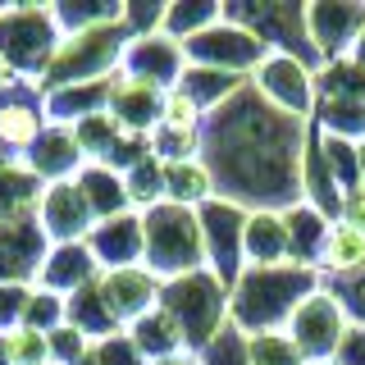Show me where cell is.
I'll list each match as a JSON object with an SVG mask.
<instances>
[{
	"label": "cell",
	"instance_id": "1",
	"mask_svg": "<svg viewBox=\"0 0 365 365\" xmlns=\"http://www.w3.org/2000/svg\"><path fill=\"white\" fill-rule=\"evenodd\" d=\"M311 123L279 114L251 83L205 119L201 160L210 165L224 201L242 210H288L302 201V155Z\"/></svg>",
	"mask_w": 365,
	"mask_h": 365
},
{
	"label": "cell",
	"instance_id": "2",
	"mask_svg": "<svg viewBox=\"0 0 365 365\" xmlns=\"http://www.w3.org/2000/svg\"><path fill=\"white\" fill-rule=\"evenodd\" d=\"M324 288L319 269L306 265H265V269H247L228 292V319L242 329L247 338L256 334H279L292 324V315L302 311V302L311 292Z\"/></svg>",
	"mask_w": 365,
	"mask_h": 365
},
{
	"label": "cell",
	"instance_id": "3",
	"mask_svg": "<svg viewBox=\"0 0 365 365\" xmlns=\"http://www.w3.org/2000/svg\"><path fill=\"white\" fill-rule=\"evenodd\" d=\"M142 228H146L142 265L151 269L160 283L205 269V242H201L197 210L174 205V201H160V205H151V210H142Z\"/></svg>",
	"mask_w": 365,
	"mask_h": 365
},
{
	"label": "cell",
	"instance_id": "4",
	"mask_svg": "<svg viewBox=\"0 0 365 365\" xmlns=\"http://www.w3.org/2000/svg\"><path fill=\"white\" fill-rule=\"evenodd\" d=\"M60 41L64 37L55 28L51 5H37V0H5L0 5V60L14 68V78L41 87Z\"/></svg>",
	"mask_w": 365,
	"mask_h": 365
},
{
	"label": "cell",
	"instance_id": "5",
	"mask_svg": "<svg viewBox=\"0 0 365 365\" xmlns=\"http://www.w3.org/2000/svg\"><path fill=\"white\" fill-rule=\"evenodd\" d=\"M123 51H128V28H123V23L73 32V37L60 41V51H55V60H51V68H46V78H41V91L114 78L123 68Z\"/></svg>",
	"mask_w": 365,
	"mask_h": 365
},
{
	"label": "cell",
	"instance_id": "6",
	"mask_svg": "<svg viewBox=\"0 0 365 365\" xmlns=\"http://www.w3.org/2000/svg\"><path fill=\"white\" fill-rule=\"evenodd\" d=\"M160 306L178 319V329H182V338H187L192 351H201L205 342L228 324V288L210 269L169 279L165 292H160Z\"/></svg>",
	"mask_w": 365,
	"mask_h": 365
},
{
	"label": "cell",
	"instance_id": "7",
	"mask_svg": "<svg viewBox=\"0 0 365 365\" xmlns=\"http://www.w3.org/2000/svg\"><path fill=\"white\" fill-rule=\"evenodd\" d=\"M311 123L319 133L365 142V68H356L351 60L315 68V119Z\"/></svg>",
	"mask_w": 365,
	"mask_h": 365
},
{
	"label": "cell",
	"instance_id": "8",
	"mask_svg": "<svg viewBox=\"0 0 365 365\" xmlns=\"http://www.w3.org/2000/svg\"><path fill=\"white\" fill-rule=\"evenodd\" d=\"M247 215L237 201H205L197 210L201 220V242H205V269L233 292V283L247 274Z\"/></svg>",
	"mask_w": 365,
	"mask_h": 365
},
{
	"label": "cell",
	"instance_id": "9",
	"mask_svg": "<svg viewBox=\"0 0 365 365\" xmlns=\"http://www.w3.org/2000/svg\"><path fill=\"white\" fill-rule=\"evenodd\" d=\"M224 14L233 23L251 28L269 51L279 55H297V60L315 64V51H311V37H306V5H288V0H251V5H224Z\"/></svg>",
	"mask_w": 365,
	"mask_h": 365
},
{
	"label": "cell",
	"instance_id": "10",
	"mask_svg": "<svg viewBox=\"0 0 365 365\" xmlns=\"http://www.w3.org/2000/svg\"><path fill=\"white\" fill-rule=\"evenodd\" d=\"M187 64H201V68H220V73H233V78H251L260 64H265L269 46L256 37L251 28H242V23L233 19H220L210 32H201V37H192L187 46Z\"/></svg>",
	"mask_w": 365,
	"mask_h": 365
},
{
	"label": "cell",
	"instance_id": "11",
	"mask_svg": "<svg viewBox=\"0 0 365 365\" xmlns=\"http://www.w3.org/2000/svg\"><path fill=\"white\" fill-rule=\"evenodd\" d=\"M251 91L260 101H269L279 114H292V119H315V64L297 60V55H279L269 51L265 64L247 78Z\"/></svg>",
	"mask_w": 365,
	"mask_h": 365
},
{
	"label": "cell",
	"instance_id": "12",
	"mask_svg": "<svg viewBox=\"0 0 365 365\" xmlns=\"http://www.w3.org/2000/svg\"><path fill=\"white\" fill-rule=\"evenodd\" d=\"M351 334V319L347 311H342V302L329 288H319L311 292L302 302V311L292 315V324H288V338L297 342V351H302V361L306 365H319V361H334L338 356V347L347 342Z\"/></svg>",
	"mask_w": 365,
	"mask_h": 365
},
{
	"label": "cell",
	"instance_id": "13",
	"mask_svg": "<svg viewBox=\"0 0 365 365\" xmlns=\"http://www.w3.org/2000/svg\"><path fill=\"white\" fill-rule=\"evenodd\" d=\"M365 28V0H311L306 5V37L319 64H338L351 55Z\"/></svg>",
	"mask_w": 365,
	"mask_h": 365
},
{
	"label": "cell",
	"instance_id": "14",
	"mask_svg": "<svg viewBox=\"0 0 365 365\" xmlns=\"http://www.w3.org/2000/svg\"><path fill=\"white\" fill-rule=\"evenodd\" d=\"M46 128H51V114H46V91L37 83H23V78H14V83L0 91V151H9L14 160H23Z\"/></svg>",
	"mask_w": 365,
	"mask_h": 365
},
{
	"label": "cell",
	"instance_id": "15",
	"mask_svg": "<svg viewBox=\"0 0 365 365\" xmlns=\"http://www.w3.org/2000/svg\"><path fill=\"white\" fill-rule=\"evenodd\" d=\"M46 256H51V237L41 233L37 210L14 220V224H0V288H5V283L32 288V283L41 279Z\"/></svg>",
	"mask_w": 365,
	"mask_h": 365
},
{
	"label": "cell",
	"instance_id": "16",
	"mask_svg": "<svg viewBox=\"0 0 365 365\" xmlns=\"http://www.w3.org/2000/svg\"><path fill=\"white\" fill-rule=\"evenodd\" d=\"M37 224L41 233L51 237V247H64V242H87V233L96 228V215L78 187V178L68 182H51L37 201Z\"/></svg>",
	"mask_w": 365,
	"mask_h": 365
},
{
	"label": "cell",
	"instance_id": "17",
	"mask_svg": "<svg viewBox=\"0 0 365 365\" xmlns=\"http://www.w3.org/2000/svg\"><path fill=\"white\" fill-rule=\"evenodd\" d=\"M123 73L137 78V83H151L160 91H174L187 73V51L182 41L165 37V32H151V37H128V51H123Z\"/></svg>",
	"mask_w": 365,
	"mask_h": 365
},
{
	"label": "cell",
	"instance_id": "18",
	"mask_svg": "<svg viewBox=\"0 0 365 365\" xmlns=\"http://www.w3.org/2000/svg\"><path fill=\"white\" fill-rule=\"evenodd\" d=\"M101 297H106L110 315L119 329H133L142 315H151L160 306V292H165V283L155 279L146 265H133V269H106L96 279Z\"/></svg>",
	"mask_w": 365,
	"mask_h": 365
},
{
	"label": "cell",
	"instance_id": "19",
	"mask_svg": "<svg viewBox=\"0 0 365 365\" xmlns=\"http://www.w3.org/2000/svg\"><path fill=\"white\" fill-rule=\"evenodd\" d=\"M87 247H91V256H96L101 274L142 265V256H146L142 210H123V215H110V220H96V228L87 233Z\"/></svg>",
	"mask_w": 365,
	"mask_h": 365
},
{
	"label": "cell",
	"instance_id": "20",
	"mask_svg": "<svg viewBox=\"0 0 365 365\" xmlns=\"http://www.w3.org/2000/svg\"><path fill=\"white\" fill-rule=\"evenodd\" d=\"M23 169L51 187V182H68V178L83 174V169H87V155H83V146H78L73 128L51 123V128H46L37 142H32V151L23 155Z\"/></svg>",
	"mask_w": 365,
	"mask_h": 365
},
{
	"label": "cell",
	"instance_id": "21",
	"mask_svg": "<svg viewBox=\"0 0 365 365\" xmlns=\"http://www.w3.org/2000/svg\"><path fill=\"white\" fill-rule=\"evenodd\" d=\"M160 110H165V91L151 87V83H137L119 68V78H114V96H110V114L119 119L123 133L133 137H151L155 123H160Z\"/></svg>",
	"mask_w": 365,
	"mask_h": 365
},
{
	"label": "cell",
	"instance_id": "22",
	"mask_svg": "<svg viewBox=\"0 0 365 365\" xmlns=\"http://www.w3.org/2000/svg\"><path fill=\"white\" fill-rule=\"evenodd\" d=\"M96 279H101V265H96V256H91V247L87 242H64V247H51V256H46V265H41L37 288L60 292V297H73V292L91 288Z\"/></svg>",
	"mask_w": 365,
	"mask_h": 365
},
{
	"label": "cell",
	"instance_id": "23",
	"mask_svg": "<svg viewBox=\"0 0 365 365\" xmlns=\"http://www.w3.org/2000/svg\"><path fill=\"white\" fill-rule=\"evenodd\" d=\"M119 78V73H114ZM114 78H96V83H73V87H51L46 91V114L51 123H73L91 119V114H106L110 110V96H114Z\"/></svg>",
	"mask_w": 365,
	"mask_h": 365
},
{
	"label": "cell",
	"instance_id": "24",
	"mask_svg": "<svg viewBox=\"0 0 365 365\" xmlns=\"http://www.w3.org/2000/svg\"><path fill=\"white\" fill-rule=\"evenodd\" d=\"M265 265H292L283 210H251L247 215V269H265Z\"/></svg>",
	"mask_w": 365,
	"mask_h": 365
},
{
	"label": "cell",
	"instance_id": "25",
	"mask_svg": "<svg viewBox=\"0 0 365 365\" xmlns=\"http://www.w3.org/2000/svg\"><path fill=\"white\" fill-rule=\"evenodd\" d=\"M302 201L315 205L324 220L338 224V215H342V187L334 182V174H329V165H324L315 123H311V142H306V155H302Z\"/></svg>",
	"mask_w": 365,
	"mask_h": 365
},
{
	"label": "cell",
	"instance_id": "26",
	"mask_svg": "<svg viewBox=\"0 0 365 365\" xmlns=\"http://www.w3.org/2000/svg\"><path fill=\"white\" fill-rule=\"evenodd\" d=\"M283 224H288V256H292V265L315 269V265H319V251H324V237H329V228H334V220H324L315 205L297 201V205H288V210H283Z\"/></svg>",
	"mask_w": 365,
	"mask_h": 365
},
{
	"label": "cell",
	"instance_id": "27",
	"mask_svg": "<svg viewBox=\"0 0 365 365\" xmlns=\"http://www.w3.org/2000/svg\"><path fill=\"white\" fill-rule=\"evenodd\" d=\"M319 279L324 283H342L365 274V233L351 224H334L324 237V251H319Z\"/></svg>",
	"mask_w": 365,
	"mask_h": 365
},
{
	"label": "cell",
	"instance_id": "28",
	"mask_svg": "<svg viewBox=\"0 0 365 365\" xmlns=\"http://www.w3.org/2000/svg\"><path fill=\"white\" fill-rule=\"evenodd\" d=\"M128 338L137 342V351H142L146 361H169V356H178V351H192L187 347V338H182V329H178V319L165 311V306H155L151 315H142L137 324L128 329Z\"/></svg>",
	"mask_w": 365,
	"mask_h": 365
},
{
	"label": "cell",
	"instance_id": "29",
	"mask_svg": "<svg viewBox=\"0 0 365 365\" xmlns=\"http://www.w3.org/2000/svg\"><path fill=\"white\" fill-rule=\"evenodd\" d=\"M220 197L215 187V174L205 160H182V165H165V201L187 205V210H201L205 201Z\"/></svg>",
	"mask_w": 365,
	"mask_h": 365
},
{
	"label": "cell",
	"instance_id": "30",
	"mask_svg": "<svg viewBox=\"0 0 365 365\" xmlns=\"http://www.w3.org/2000/svg\"><path fill=\"white\" fill-rule=\"evenodd\" d=\"M78 187H83V197H87V205H91L96 220H110V215L133 210L128 182H123V174L110 169V165H87L83 174H78Z\"/></svg>",
	"mask_w": 365,
	"mask_h": 365
},
{
	"label": "cell",
	"instance_id": "31",
	"mask_svg": "<svg viewBox=\"0 0 365 365\" xmlns=\"http://www.w3.org/2000/svg\"><path fill=\"white\" fill-rule=\"evenodd\" d=\"M46 182L32 178L28 169H23V160H9L5 169H0V224H14L23 220V215L37 210Z\"/></svg>",
	"mask_w": 365,
	"mask_h": 365
},
{
	"label": "cell",
	"instance_id": "32",
	"mask_svg": "<svg viewBox=\"0 0 365 365\" xmlns=\"http://www.w3.org/2000/svg\"><path fill=\"white\" fill-rule=\"evenodd\" d=\"M242 87H247V78L220 73V68H201V64H187V73H182V83H178V91H187V96L205 110V119H210L220 106H228Z\"/></svg>",
	"mask_w": 365,
	"mask_h": 365
},
{
	"label": "cell",
	"instance_id": "33",
	"mask_svg": "<svg viewBox=\"0 0 365 365\" xmlns=\"http://www.w3.org/2000/svg\"><path fill=\"white\" fill-rule=\"evenodd\" d=\"M51 14L60 37H73V32H87V28L123 23V0H55Z\"/></svg>",
	"mask_w": 365,
	"mask_h": 365
},
{
	"label": "cell",
	"instance_id": "34",
	"mask_svg": "<svg viewBox=\"0 0 365 365\" xmlns=\"http://www.w3.org/2000/svg\"><path fill=\"white\" fill-rule=\"evenodd\" d=\"M220 19H224V0H169V9H165V28H160V32L187 46L192 37L210 32Z\"/></svg>",
	"mask_w": 365,
	"mask_h": 365
},
{
	"label": "cell",
	"instance_id": "35",
	"mask_svg": "<svg viewBox=\"0 0 365 365\" xmlns=\"http://www.w3.org/2000/svg\"><path fill=\"white\" fill-rule=\"evenodd\" d=\"M68 324H73L83 338H91V342H101L110 334H123V329L114 324V315H110V306H106V297H101L96 283L68 297Z\"/></svg>",
	"mask_w": 365,
	"mask_h": 365
},
{
	"label": "cell",
	"instance_id": "36",
	"mask_svg": "<svg viewBox=\"0 0 365 365\" xmlns=\"http://www.w3.org/2000/svg\"><path fill=\"white\" fill-rule=\"evenodd\" d=\"M73 137H78V146H83L87 165H106L110 151L123 142V128H119V119L106 110V114H91V119L73 123Z\"/></svg>",
	"mask_w": 365,
	"mask_h": 365
},
{
	"label": "cell",
	"instance_id": "37",
	"mask_svg": "<svg viewBox=\"0 0 365 365\" xmlns=\"http://www.w3.org/2000/svg\"><path fill=\"white\" fill-rule=\"evenodd\" d=\"M319 151H324V165H329V174H334V182L342 187V197H347L351 187H361V146L356 142L334 137V133H319Z\"/></svg>",
	"mask_w": 365,
	"mask_h": 365
},
{
	"label": "cell",
	"instance_id": "38",
	"mask_svg": "<svg viewBox=\"0 0 365 365\" xmlns=\"http://www.w3.org/2000/svg\"><path fill=\"white\" fill-rule=\"evenodd\" d=\"M123 182H128L133 210H151V205L165 201V165H160L155 155H146L142 165H133L128 174H123Z\"/></svg>",
	"mask_w": 365,
	"mask_h": 365
},
{
	"label": "cell",
	"instance_id": "39",
	"mask_svg": "<svg viewBox=\"0 0 365 365\" xmlns=\"http://www.w3.org/2000/svg\"><path fill=\"white\" fill-rule=\"evenodd\" d=\"M23 324L37 329V334H55V329H64V324H68V297L46 292V288H37V283H32V302H28Z\"/></svg>",
	"mask_w": 365,
	"mask_h": 365
},
{
	"label": "cell",
	"instance_id": "40",
	"mask_svg": "<svg viewBox=\"0 0 365 365\" xmlns=\"http://www.w3.org/2000/svg\"><path fill=\"white\" fill-rule=\"evenodd\" d=\"M201 365H251V351H247V334L228 319V324L215 334L210 342L201 347Z\"/></svg>",
	"mask_w": 365,
	"mask_h": 365
},
{
	"label": "cell",
	"instance_id": "41",
	"mask_svg": "<svg viewBox=\"0 0 365 365\" xmlns=\"http://www.w3.org/2000/svg\"><path fill=\"white\" fill-rule=\"evenodd\" d=\"M247 351H251V365H306L302 351H297V342L288 338V329L247 338Z\"/></svg>",
	"mask_w": 365,
	"mask_h": 365
},
{
	"label": "cell",
	"instance_id": "42",
	"mask_svg": "<svg viewBox=\"0 0 365 365\" xmlns=\"http://www.w3.org/2000/svg\"><path fill=\"white\" fill-rule=\"evenodd\" d=\"M160 123L165 128H178V133H205V110L187 91H165V110H160Z\"/></svg>",
	"mask_w": 365,
	"mask_h": 365
},
{
	"label": "cell",
	"instance_id": "43",
	"mask_svg": "<svg viewBox=\"0 0 365 365\" xmlns=\"http://www.w3.org/2000/svg\"><path fill=\"white\" fill-rule=\"evenodd\" d=\"M5 351L14 365H41L51 361V342H46V334H37V329H14V334H5Z\"/></svg>",
	"mask_w": 365,
	"mask_h": 365
},
{
	"label": "cell",
	"instance_id": "44",
	"mask_svg": "<svg viewBox=\"0 0 365 365\" xmlns=\"http://www.w3.org/2000/svg\"><path fill=\"white\" fill-rule=\"evenodd\" d=\"M165 9L160 0H123V28L128 37H151V32L165 28Z\"/></svg>",
	"mask_w": 365,
	"mask_h": 365
},
{
	"label": "cell",
	"instance_id": "45",
	"mask_svg": "<svg viewBox=\"0 0 365 365\" xmlns=\"http://www.w3.org/2000/svg\"><path fill=\"white\" fill-rule=\"evenodd\" d=\"M91 361H96V365H151L142 351H137V342L128 338V329H123V334L101 338V342H91Z\"/></svg>",
	"mask_w": 365,
	"mask_h": 365
},
{
	"label": "cell",
	"instance_id": "46",
	"mask_svg": "<svg viewBox=\"0 0 365 365\" xmlns=\"http://www.w3.org/2000/svg\"><path fill=\"white\" fill-rule=\"evenodd\" d=\"M46 342H51V361H55V365H78L83 356H91V338H83L73 324L46 334Z\"/></svg>",
	"mask_w": 365,
	"mask_h": 365
},
{
	"label": "cell",
	"instance_id": "47",
	"mask_svg": "<svg viewBox=\"0 0 365 365\" xmlns=\"http://www.w3.org/2000/svg\"><path fill=\"white\" fill-rule=\"evenodd\" d=\"M28 302H32V288H23V283H5V288H0V334L23 329Z\"/></svg>",
	"mask_w": 365,
	"mask_h": 365
},
{
	"label": "cell",
	"instance_id": "48",
	"mask_svg": "<svg viewBox=\"0 0 365 365\" xmlns=\"http://www.w3.org/2000/svg\"><path fill=\"white\" fill-rule=\"evenodd\" d=\"M324 288L342 302L351 329H365V274H356V279H342V283H324Z\"/></svg>",
	"mask_w": 365,
	"mask_h": 365
},
{
	"label": "cell",
	"instance_id": "49",
	"mask_svg": "<svg viewBox=\"0 0 365 365\" xmlns=\"http://www.w3.org/2000/svg\"><path fill=\"white\" fill-rule=\"evenodd\" d=\"M338 224H351V228H361V233H365V182H361V187H351L347 197H342Z\"/></svg>",
	"mask_w": 365,
	"mask_h": 365
},
{
	"label": "cell",
	"instance_id": "50",
	"mask_svg": "<svg viewBox=\"0 0 365 365\" xmlns=\"http://www.w3.org/2000/svg\"><path fill=\"white\" fill-rule=\"evenodd\" d=\"M334 361H338V365H365V329H351Z\"/></svg>",
	"mask_w": 365,
	"mask_h": 365
},
{
	"label": "cell",
	"instance_id": "51",
	"mask_svg": "<svg viewBox=\"0 0 365 365\" xmlns=\"http://www.w3.org/2000/svg\"><path fill=\"white\" fill-rule=\"evenodd\" d=\"M155 365H201V351H178L169 361H155Z\"/></svg>",
	"mask_w": 365,
	"mask_h": 365
},
{
	"label": "cell",
	"instance_id": "52",
	"mask_svg": "<svg viewBox=\"0 0 365 365\" xmlns=\"http://www.w3.org/2000/svg\"><path fill=\"white\" fill-rule=\"evenodd\" d=\"M356 68H365V28H361V37H356V46H351V55H347Z\"/></svg>",
	"mask_w": 365,
	"mask_h": 365
},
{
	"label": "cell",
	"instance_id": "53",
	"mask_svg": "<svg viewBox=\"0 0 365 365\" xmlns=\"http://www.w3.org/2000/svg\"><path fill=\"white\" fill-rule=\"evenodd\" d=\"M9 83H14V68H9V64H5V60H0V91H5V87H9Z\"/></svg>",
	"mask_w": 365,
	"mask_h": 365
},
{
	"label": "cell",
	"instance_id": "54",
	"mask_svg": "<svg viewBox=\"0 0 365 365\" xmlns=\"http://www.w3.org/2000/svg\"><path fill=\"white\" fill-rule=\"evenodd\" d=\"M0 365H14V361H9V351H5V334H0Z\"/></svg>",
	"mask_w": 365,
	"mask_h": 365
},
{
	"label": "cell",
	"instance_id": "55",
	"mask_svg": "<svg viewBox=\"0 0 365 365\" xmlns=\"http://www.w3.org/2000/svg\"><path fill=\"white\" fill-rule=\"evenodd\" d=\"M361 146V182H365V142H356Z\"/></svg>",
	"mask_w": 365,
	"mask_h": 365
},
{
	"label": "cell",
	"instance_id": "56",
	"mask_svg": "<svg viewBox=\"0 0 365 365\" xmlns=\"http://www.w3.org/2000/svg\"><path fill=\"white\" fill-rule=\"evenodd\" d=\"M9 160H14V155H9V151H0V169H5V165H9Z\"/></svg>",
	"mask_w": 365,
	"mask_h": 365
},
{
	"label": "cell",
	"instance_id": "57",
	"mask_svg": "<svg viewBox=\"0 0 365 365\" xmlns=\"http://www.w3.org/2000/svg\"><path fill=\"white\" fill-rule=\"evenodd\" d=\"M78 365H96V361H91V356H83V361H78Z\"/></svg>",
	"mask_w": 365,
	"mask_h": 365
},
{
	"label": "cell",
	"instance_id": "58",
	"mask_svg": "<svg viewBox=\"0 0 365 365\" xmlns=\"http://www.w3.org/2000/svg\"><path fill=\"white\" fill-rule=\"evenodd\" d=\"M319 365H338V361H319Z\"/></svg>",
	"mask_w": 365,
	"mask_h": 365
},
{
	"label": "cell",
	"instance_id": "59",
	"mask_svg": "<svg viewBox=\"0 0 365 365\" xmlns=\"http://www.w3.org/2000/svg\"><path fill=\"white\" fill-rule=\"evenodd\" d=\"M41 365H55V361H41Z\"/></svg>",
	"mask_w": 365,
	"mask_h": 365
}]
</instances>
